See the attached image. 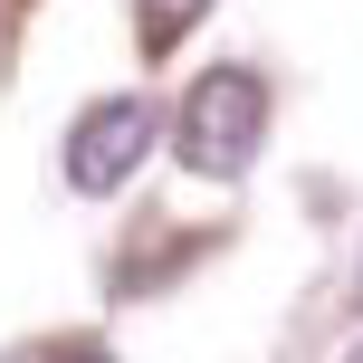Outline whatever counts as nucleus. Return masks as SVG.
Masks as SVG:
<instances>
[{"label": "nucleus", "mask_w": 363, "mask_h": 363, "mask_svg": "<svg viewBox=\"0 0 363 363\" xmlns=\"http://www.w3.org/2000/svg\"><path fill=\"white\" fill-rule=\"evenodd\" d=\"M268 144V77L258 67H211L191 77V96L172 106V153L201 182H239Z\"/></svg>", "instance_id": "f257e3e1"}, {"label": "nucleus", "mask_w": 363, "mask_h": 363, "mask_svg": "<svg viewBox=\"0 0 363 363\" xmlns=\"http://www.w3.org/2000/svg\"><path fill=\"white\" fill-rule=\"evenodd\" d=\"M153 134H163V106H153V96H96V106L67 125V182L86 201L125 191V172L153 153Z\"/></svg>", "instance_id": "f03ea898"}, {"label": "nucleus", "mask_w": 363, "mask_h": 363, "mask_svg": "<svg viewBox=\"0 0 363 363\" xmlns=\"http://www.w3.org/2000/svg\"><path fill=\"white\" fill-rule=\"evenodd\" d=\"M201 10H211V0H134V29H144V57H172L182 38L201 29Z\"/></svg>", "instance_id": "7ed1b4c3"}, {"label": "nucleus", "mask_w": 363, "mask_h": 363, "mask_svg": "<svg viewBox=\"0 0 363 363\" xmlns=\"http://www.w3.org/2000/svg\"><path fill=\"white\" fill-rule=\"evenodd\" d=\"M67 363H106V345H77V354H67Z\"/></svg>", "instance_id": "20e7f679"}, {"label": "nucleus", "mask_w": 363, "mask_h": 363, "mask_svg": "<svg viewBox=\"0 0 363 363\" xmlns=\"http://www.w3.org/2000/svg\"><path fill=\"white\" fill-rule=\"evenodd\" d=\"M345 363H363V345H354V354H345Z\"/></svg>", "instance_id": "39448f33"}]
</instances>
